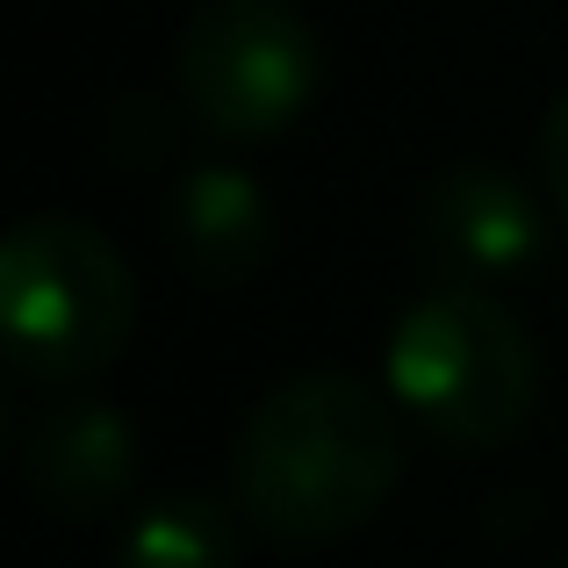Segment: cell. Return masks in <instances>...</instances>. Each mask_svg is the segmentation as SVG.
Segmentation results:
<instances>
[{"mask_svg": "<svg viewBox=\"0 0 568 568\" xmlns=\"http://www.w3.org/2000/svg\"><path fill=\"white\" fill-rule=\"evenodd\" d=\"M403 483L396 403L353 375H295L266 388L231 454V497L266 540L324 547L361 532Z\"/></svg>", "mask_w": 568, "mask_h": 568, "instance_id": "cell-1", "label": "cell"}, {"mask_svg": "<svg viewBox=\"0 0 568 568\" xmlns=\"http://www.w3.org/2000/svg\"><path fill=\"white\" fill-rule=\"evenodd\" d=\"M388 396L439 446L489 454L532 417L540 353L518 310L497 303L483 281H439L388 332Z\"/></svg>", "mask_w": 568, "mask_h": 568, "instance_id": "cell-2", "label": "cell"}, {"mask_svg": "<svg viewBox=\"0 0 568 568\" xmlns=\"http://www.w3.org/2000/svg\"><path fill=\"white\" fill-rule=\"evenodd\" d=\"M138 324L123 252L80 216H22L0 245V346L22 382H94Z\"/></svg>", "mask_w": 568, "mask_h": 568, "instance_id": "cell-3", "label": "cell"}, {"mask_svg": "<svg viewBox=\"0 0 568 568\" xmlns=\"http://www.w3.org/2000/svg\"><path fill=\"white\" fill-rule=\"evenodd\" d=\"M181 109L223 144H266L310 115L324 87L317 29L288 0H202L181 29Z\"/></svg>", "mask_w": 568, "mask_h": 568, "instance_id": "cell-4", "label": "cell"}, {"mask_svg": "<svg viewBox=\"0 0 568 568\" xmlns=\"http://www.w3.org/2000/svg\"><path fill=\"white\" fill-rule=\"evenodd\" d=\"M425 245L446 281H518L547 252V209L497 159H460L425 194Z\"/></svg>", "mask_w": 568, "mask_h": 568, "instance_id": "cell-5", "label": "cell"}, {"mask_svg": "<svg viewBox=\"0 0 568 568\" xmlns=\"http://www.w3.org/2000/svg\"><path fill=\"white\" fill-rule=\"evenodd\" d=\"M22 475L43 511L94 518L109 504H123L130 475H138V432H130V417L115 403L58 396L22 446Z\"/></svg>", "mask_w": 568, "mask_h": 568, "instance_id": "cell-6", "label": "cell"}, {"mask_svg": "<svg viewBox=\"0 0 568 568\" xmlns=\"http://www.w3.org/2000/svg\"><path fill=\"white\" fill-rule=\"evenodd\" d=\"M166 231H173V245H181L194 281L237 288V281H252L266 266V252H274V202L237 166H187L181 181H173Z\"/></svg>", "mask_w": 568, "mask_h": 568, "instance_id": "cell-7", "label": "cell"}, {"mask_svg": "<svg viewBox=\"0 0 568 568\" xmlns=\"http://www.w3.org/2000/svg\"><path fill=\"white\" fill-rule=\"evenodd\" d=\"M123 568H237V518L216 497H159L130 518Z\"/></svg>", "mask_w": 568, "mask_h": 568, "instance_id": "cell-8", "label": "cell"}, {"mask_svg": "<svg viewBox=\"0 0 568 568\" xmlns=\"http://www.w3.org/2000/svg\"><path fill=\"white\" fill-rule=\"evenodd\" d=\"M540 181H547L555 216L568 223V87L555 94V109H547V123H540Z\"/></svg>", "mask_w": 568, "mask_h": 568, "instance_id": "cell-9", "label": "cell"}]
</instances>
